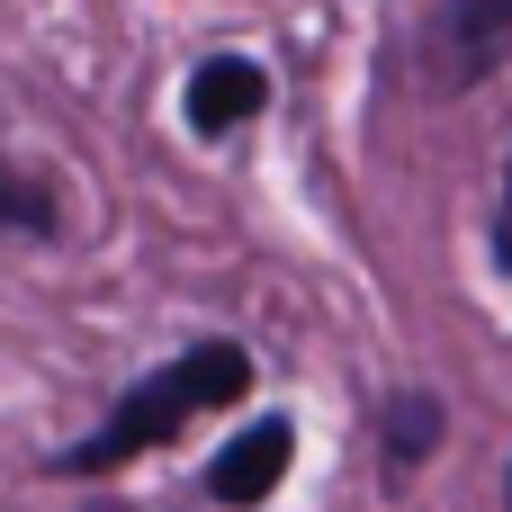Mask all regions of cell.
<instances>
[{
  "mask_svg": "<svg viewBox=\"0 0 512 512\" xmlns=\"http://www.w3.org/2000/svg\"><path fill=\"white\" fill-rule=\"evenodd\" d=\"M243 396H252V351H243V342H198V351L162 360L144 387H126V396L108 405V423L54 459V477H117L126 459H144V450L171 441L180 423H198V414H216V405H243Z\"/></svg>",
  "mask_w": 512,
  "mask_h": 512,
  "instance_id": "obj_1",
  "label": "cell"
},
{
  "mask_svg": "<svg viewBox=\"0 0 512 512\" xmlns=\"http://www.w3.org/2000/svg\"><path fill=\"white\" fill-rule=\"evenodd\" d=\"M504 54H512V0H441V27H432L441 90H477Z\"/></svg>",
  "mask_w": 512,
  "mask_h": 512,
  "instance_id": "obj_2",
  "label": "cell"
},
{
  "mask_svg": "<svg viewBox=\"0 0 512 512\" xmlns=\"http://www.w3.org/2000/svg\"><path fill=\"white\" fill-rule=\"evenodd\" d=\"M288 459H297V432H288L279 414H261V423H243V432L216 450V468H207V495H216L225 512L270 504V486L288 477Z\"/></svg>",
  "mask_w": 512,
  "mask_h": 512,
  "instance_id": "obj_3",
  "label": "cell"
},
{
  "mask_svg": "<svg viewBox=\"0 0 512 512\" xmlns=\"http://www.w3.org/2000/svg\"><path fill=\"white\" fill-rule=\"evenodd\" d=\"M261 99H270V72H261L252 54H207V63L189 72V90H180V117H189L198 135H225V126H243V117H261Z\"/></svg>",
  "mask_w": 512,
  "mask_h": 512,
  "instance_id": "obj_4",
  "label": "cell"
},
{
  "mask_svg": "<svg viewBox=\"0 0 512 512\" xmlns=\"http://www.w3.org/2000/svg\"><path fill=\"white\" fill-rule=\"evenodd\" d=\"M441 432H450V414H441V396H432V387L387 396V459H396V468L432 459V450H441Z\"/></svg>",
  "mask_w": 512,
  "mask_h": 512,
  "instance_id": "obj_5",
  "label": "cell"
},
{
  "mask_svg": "<svg viewBox=\"0 0 512 512\" xmlns=\"http://www.w3.org/2000/svg\"><path fill=\"white\" fill-rule=\"evenodd\" d=\"M54 225H63V216H54V189L0 162V234H27V243H45Z\"/></svg>",
  "mask_w": 512,
  "mask_h": 512,
  "instance_id": "obj_6",
  "label": "cell"
},
{
  "mask_svg": "<svg viewBox=\"0 0 512 512\" xmlns=\"http://www.w3.org/2000/svg\"><path fill=\"white\" fill-rule=\"evenodd\" d=\"M495 261L512 270V162H504V207H495Z\"/></svg>",
  "mask_w": 512,
  "mask_h": 512,
  "instance_id": "obj_7",
  "label": "cell"
},
{
  "mask_svg": "<svg viewBox=\"0 0 512 512\" xmlns=\"http://www.w3.org/2000/svg\"><path fill=\"white\" fill-rule=\"evenodd\" d=\"M504 504H512V468H504Z\"/></svg>",
  "mask_w": 512,
  "mask_h": 512,
  "instance_id": "obj_8",
  "label": "cell"
}]
</instances>
